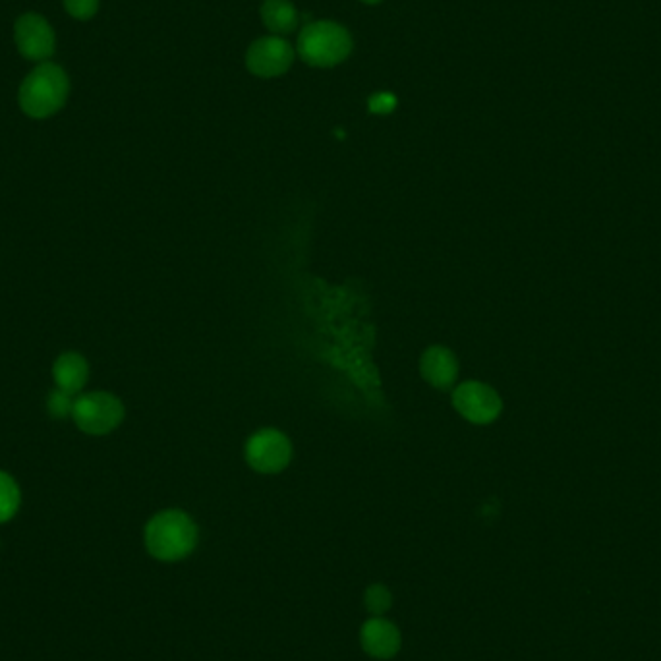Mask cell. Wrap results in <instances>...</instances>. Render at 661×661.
<instances>
[{"label": "cell", "mask_w": 661, "mask_h": 661, "mask_svg": "<svg viewBox=\"0 0 661 661\" xmlns=\"http://www.w3.org/2000/svg\"><path fill=\"white\" fill-rule=\"evenodd\" d=\"M198 542L194 520L182 511H163L145 526V547L161 561H178L190 555Z\"/></svg>", "instance_id": "cell-1"}, {"label": "cell", "mask_w": 661, "mask_h": 661, "mask_svg": "<svg viewBox=\"0 0 661 661\" xmlns=\"http://www.w3.org/2000/svg\"><path fill=\"white\" fill-rule=\"evenodd\" d=\"M70 93L66 72L53 62H41L20 87V107L31 118H49L64 107Z\"/></svg>", "instance_id": "cell-2"}, {"label": "cell", "mask_w": 661, "mask_h": 661, "mask_svg": "<svg viewBox=\"0 0 661 661\" xmlns=\"http://www.w3.org/2000/svg\"><path fill=\"white\" fill-rule=\"evenodd\" d=\"M352 51V37L335 22H310L298 35V55L317 68L341 64Z\"/></svg>", "instance_id": "cell-3"}, {"label": "cell", "mask_w": 661, "mask_h": 661, "mask_svg": "<svg viewBox=\"0 0 661 661\" xmlns=\"http://www.w3.org/2000/svg\"><path fill=\"white\" fill-rule=\"evenodd\" d=\"M72 418L76 426L89 435H107L124 420V406L115 395L93 391L76 397Z\"/></svg>", "instance_id": "cell-4"}, {"label": "cell", "mask_w": 661, "mask_h": 661, "mask_svg": "<svg viewBox=\"0 0 661 661\" xmlns=\"http://www.w3.org/2000/svg\"><path fill=\"white\" fill-rule=\"evenodd\" d=\"M14 39L18 51L35 62H47L57 49V37L51 24L35 12H28L18 18L14 26Z\"/></svg>", "instance_id": "cell-5"}, {"label": "cell", "mask_w": 661, "mask_h": 661, "mask_svg": "<svg viewBox=\"0 0 661 661\" xmlns=\"http://www.w3.org/2000/svg\"><path fill=\"white\" fill-rule=\"evenodd\" d=\"M290 457V441L277 430H261L246 445V459L250 466L263 474H277L285 470Z\"/></svg>", "instance_id": "cell-6"}, {"label": "cell", "mask_w": 661, "mask_h": 661, "mask_svg": "<svg viewBox=\"0 0 661 661\" xmlns=\"http://www.w3.org/2000/svg\"><path fill=\"white\" fill-rule=\"evenodd\" d=\"M294 62V49L279 35L263 37L248 49L246 66L258 78L283 76Z\"/></svg>", "instance_id": "cell-7"}, {"label": "cell", "mask_w": 661, "mask_h": 661, "mask_svg": "<svg viewBox=\"0 0 661 661\" xmlns=\"http://www.w3.org/2000/svg\"><path fill=\"white\" fill-rule=\"evenodd\" d=\"M453 404L460 414L472 424H489L501 414V399L499 395L478 381L462 383L453 393Z\"/></svg>", "instance_id": "cell-8"}, {"label": "cell", "mask_w": 661, "mask_h": 661, "mask_svg": "<svg viewBox=\"0 0 661 661\" xmlns=\"http://www.w3.org/2000/svg\"><path fill=\"white\" fill-rule=\"evenodd\" d=\"M360 640H362V648L375 660H389L401 648V634L397 631V627L381 617L370 619L362 627Z\"/></svg>", "instance_id": "cell-9"}, {"label": "cell", "mask_w": 661, "mask_h": 661, "mask_svg": "<svg viewBox=\"0 0 661 661\" xmlns=\"http://www.w3.org/2000/svg\"><path fill=\"white\" fill-rule=\"evenodd\" d=\"M420 370L428 383H432L437 389H447L455 383L457 374H459V364L457 358L451 350L443 346H432L424 352Z\"/></svg>", "instance_id": "cell-10"}, {"label": "cell", "mask_w": 661, "mask_h": 661, "mask_svg": "<svg viewBox=\"0 0 661 661\" xmlns=\"http://www.w3.org/2000/svg\"><path fill=\"white\" fill-rule=\"evenodd\" d=\"M89 377V366L87 360L78 352H64L55 360L53 366V379L57 383V389L76 395L86 387Z\"/></svg>", "instance_id": "cell-11"}, {"label": "cell", "mask_w": 661, "mask_h": 661, "mask_svg": "<svg viewBox=\"0 0 661 661\" xmlns=\"http://www.w3.org/2000/svg\"><path fill=\"white\" fill-rule=\"evenodd\" d=\"M261 20L275 35L290 33L298 26V12L290 0H265L261 4Z\"/></svg>", "instance_id": "cell-12"}, {"label": "cell", "mask_w": 661, "mask_h": 661, "mask_svg": "<svg viewBox=\"0 0 661 661\" xmlns=\"http://www.w3.org/2000/svg\"><path fill=\"white\" fill-rule=\"evenodd\" d=\"M22 503V493L16 480L0 470V524L16 517Z\"/></svg>", "instance_id": "cell-13"}, {"label": "cell", "mask_w": 661, "mask_h": 661, "mask_svg": "<svg viewBox=\"0 0 661 661\" xmlns=\"http://www.w3.org/2000/svg\"><path fill=\"white\" fill-rule=\"evenodd\" d=\"M366 607L375 617H381L391 607V592L383 584H374L366 592Z\"/></svg>", "instance_id": "cell-14"}, {"label": "cell", "mask_w": 661, "mask_h": 661, "mask_svg": "<svg viewBox=\"0 0 661 661\" xmlns=\"http://www.w3.org/2000/svg\"><path fill=\"white\" fill-rule=\"evenodd\" d=\"M74 395L70 393H64L60 389H55L49 399H47V406H49V412L55 416V418H66V416H72V408H74Z\"/></svg>", "instance_id": "cell-15"}, {"label": "cell", "mask_w": 661, "mask_h": 661, "mask_svg": "<svg viewBox=\"0 0 661 661\" xmlns=\"http://www.w3.org/2000/svg\"><path fill=\"white\" fill-rule=\"evenodd\" d=\"M64 8L76 20H91L99 10V0H64Z\"/></svg>", "instance_id": "cell-16"}, {"label": "cell", "mask_w": 661, "mask_h": 661, "mask_svg": "<svg viewBox=\"0 0 661 661\" xmlns=\"http://www.w3.org/2000/svg\"><path fill=\"white\" fill-rule=\"evenodd\" d=\"M368 109L370 113L374 115H389L397 109V97L389 91H379V93H374L368 101Z\"/></svg>", "instance_id": "cell-17"}, {"label": "cell", "mask_w": 661, "mask_h": 661, "mask_svg": "<svg viewBox=\"0 0 661 661\" xmlns=\"http://www.w3.org/2000/svg\"><path fill=\"white\" fill-rule=\"evenodd\" d=\"M360 2H366V4H377V2H381V0H360Z\"/></svg>", "instance_id": "cell-18"}]
</instances>
